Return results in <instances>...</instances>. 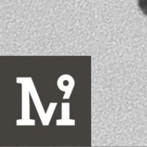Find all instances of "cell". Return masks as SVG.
<instances>
[{"label":"cell","mask_w":147,"mask_h":147,"mask_svg":"<svg viewBox=\"0 0 147 147\" xmlns=\"http://www.w3.org/2000/svg\"><path fill=\"white\" fill-rule=\"evenodd\" d=\"M138 5L141 11L147 16V0H138Z\"/></svg>","instance_id":"6da1fadb"}]
</instances>
